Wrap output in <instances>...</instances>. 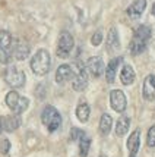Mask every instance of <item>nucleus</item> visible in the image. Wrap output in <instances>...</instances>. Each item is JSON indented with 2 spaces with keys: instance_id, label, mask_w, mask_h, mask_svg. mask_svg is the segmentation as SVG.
<instances>
[{
  "instance_id": "obj_1",
  "label": "nucleus",
  "mask_w": 155,
  "mask_h": 157,
  "mask_svg": "<svg viewBox=\"0 0 155 157\" xmlns=\"http://www.w3.org/2000/svg\"><path fill=\"white\" fill-rule=\"evenodd\" d=\"M151 35H152V29H151L149 25L143 24V25H139L136 28L135 33H133V37H132V41H130V46H129L130 55L138 56L143 53L146 50V47H148Z\"/></svg>"
},
{
  "instance_id": "obj_2",
  "label": "nucleus",
  "mask_w": 155,
  "mask_h": 157,
  "mask_svg": "<svg viewBox=\"0 0 155 157\" xmlns=\"http://www.w3.org/2000/svg\"><path fill=\"white\" fill-rule=\"evenodd\" d=\"M51 68V57L46 48H40L35 52V55L31 59V71L35 75L44 76L48 74V71Z\"/></svg>"
},
{
  "instance_id": "obj_3",
  "label": "nucleus",
  "mask_w": 155,
  "mask_h": 157,
  "mask_svg": "<svg viewBox=\"0 0 155 157\" xmlns=\"http://www.w3.org/2000/svg\"><path fill=\"white\" fill-rule=\"evenodd\" d=\"M41 122L47 128L48 132H56L60 129L61 126V115L60 112L51 104L44 106V109L41 112Z\"/></svg>"
},
{
  "instance_id": "obj_4",
  "label": "nucleus",
  "mask_w": 155,
  "mask_h": 157,
  "mask_svg": "<svg viewBox=\"0 0 155 157\" xmlns=\"http://www.w3.org/2000/svg\"><path fill=\"white\" fill-rule=\"evenodd\" d=\"M3 78H5V82L12 88H22L25 85V79H27L25 72L15 65H9L5 69Z\"/></svg>"
},
{
  "instance_id": "obj_5",
  "label": "nucleus",
  "mask_w": 155,
  "mask_h": 157,
  "mask_svg": "<svg viewBox=\"0 0 155 157\" xmlns=\"http://www.w3.org/2000/svg\"><path fill=\"white\" fill-rule=\"evenodd\" d=\"M12 46H13V37L9 31L0 29V63L9 65L12 62Z\"/></svg>"
},
{
  "instance_id": "obj_6",
  "label": "nucleus",
  "mask_w": 155,
  "mask_h": 157,
  "mask_svg": "<svg viewBox=\"0 0 155 157\" xmlns=\"http://www.w3.org/2000/svg\"><path fill=\"white\" fill-rule=\"evenodd\" d=\"M73 66V78H72V87L75 91H83L88 87V69L81 60H76Z\"/></svg>"
},
{
  "instance_id": "obj_7",
  "label": "nucleus",
  "mask_w": 155,
  "mask_h": 157,
  "mask_svg": "<svg viewBox=\"0 0 155 157\" xmlns=\"http://www.w3.org/2000/svg\"><path fill=\"white\" fill-rule=\"evenodd\" d=\"M75 47V38L73 35L70 34L69 31H61L59 35V41H57V48L56 53L60 59H68L72 50Z\"/></svg>"
},
{
  "instance_id": "obj_8",
  "label": "nucleus",
  "mask_w": 155,
  "mask_h": 157,
  "mask_svg": "<svg viewBox=\"0 0 155 157\" xmlns=\"http://www.w3.org/2000/svg\"><path fill=\"white\" fill-rule=\"evenodd\" d=\"M6 106L16 115H22L29 106V100L27 97L19 96L16 91H9L6 94Z\"/></svg>"
},
{
  "instance_id": "obj_9",
  "label": "nucleus",
  "mask_w": 155,
  "mask_h": 157,
  "mask_svg": "<svg viewBox=\"0 0 155 157\" xmlns=\"http://www.w3.org/2000/svg\"><path fill=\"white\" fill-rule=\"evenodd\" d=\"M110 106L113 107L114 112L117 113H123L126 107H127V98L126 94L121 90H113L110 93Z\"/></svg>"
},
{
  "instance_id": "obj_10",
  "label": "nucleus",
  "mask_w": 155,
  "mask_h": 157,
  "mask_svg": "<svg viewBox=\"0 0 155 157\" xmlns=\"http://www.w3.org/2000/svg\"><path fill=\"white\" fill-rule=\"evenodd\" d=\"M31 53V47L25 40L22 38H13V46H12V55L16 60H25Z\"/></svg>"
},
{
  "instance_id": "obj_11",
  "label": "nucleus",
  "mask_w": 155,
  "mask_h": 157,
  "mask_svg": "<svg viewBox=\"0 0 155 157\" xmlns=\"http://www.w3.org/2000/svg\"><path fill=\"white\" fill-rule=\"evenodd\" d=\"M87 69L94 78H100V76L105 72L104 62H102V59L100 56H92V57H89L87 62Z\"/></svg>"
},
{
  "instance_id": "obj_12",
  "label": "nucleus",
  "mask_w": 155,
  "mask_h": 157,
  "mask_svg": "<svg viewBox=\"0 0 155 157\" xmlns=\"http://www.w3.org/2000/svg\"><path fill=\"white\" fill-rule=\"evenodd\" d=\"M73 66L72 65H68V63H65V65H60L57 71H56V82L57 84H66L68 81H70L72 78H73Z\"/></svg>"
},
{
  "instance_id": "obj_13",
  "label": "nucleus",
  "mask_w": 155,
  "mask_h": 157,
  "mask_svg": "<svg viewBox=\"0 0 155 157\" xmlns=\"http://www.w3.org/2000/svg\"><path fill=\"white\" fill-rule=\"evenodd\" d=\"M142 96L146 101H155V75H148L143 79Z\"/></svg>"
},
{
  "instance_id": "obj_14",
  "label": "nucleus",
  "mask_w": 155,
  "mask_h": 157,
  "mask_svg": "<svg viewBox=\"0 0 155 157\" xmlns=\"http://www.w3.org/2000/svg\"><path fill=\"white\" fill-rule=\"evenodd\" d=\"M0 125L3 131L6 132H15L20 126V115H10V116H2L0 117Z\"/></svg>"
},
{
  "instance_id": "obj_15",
  "label": "nucleus",
  "mask_w": 155,
  "mask_h": 157,
  "mask_svg": "<svg viewBox=\"0 0 155 157\" xmlns=\"http://www.w3.org/2000/svg\"><path fill=\"white\" fill-rule=\"evenodd\" d=\"M146 0H133L132 2V5L127 7V16L130 18V19H139L142 15H143V12H145V9H146Z\"/></svg>"
},
{
  "instance_id": "obj_16",
  "label": "nucleus",
  "mask_w": 155,
  "mask_h": 157,
  "mask_svg": "<svg viewBox=\"0 0 155 157\" xmlns=\"http://www.w3.org/2000/svg\"><path fill=\"white\" fill-rule=\"evenodd\" d=\"M141 147V129H135L130 137L127 138V150H129V157H136L138 151Z\"/></svg>"
},
{
  "instance_id": "obj_17",
  "label": "nucleus",
  "mask_w": 155,
  "mask_h": 157,
  "mask_svg": "<svg viewBox=\"0 0 155 157\" xmlns=\"http://www.w3.org/2000/svg\"><path fill=\"white\" fill-rule=\"evenodd\" d=\"M123 62V57H113L110 63L107 65V68H105V79H107L108 84H113L116 79V74H117V69L120 66V63Z\"/></svg>"
},
{
  "instance_id": "obj_18",
  "label": "nucleus",
  "mask_w": 155,
  "mask_h": 157,
  "mask_svg": "<svg viewBox=\"0 0 155 157\" xmlns=\"http://www.w3.org/2000/svg\"><path fill=\"white\" fill-rule=\"evenodd\" d=\"M119 48H120V38H119L117 28L111 27L107 34V50L110 53H113V52H117Z\"/></svg>"
},
{
  "instance_id": "obj_19",
  "label": "nucleus",
  "mask_w": 155,
  "mask_h": 157,
  "mask_svg": "<svg viewBox=\"0 0 155 157\" xmlns=\"http://www.w3.org/2000/svg\"><path fill=\"white\" fill-rule=\"evenodd\" d=\"M136 79V74L130 65H123L120 71V81L123 85H132Z\"/></svg>"
},
{
  "instance_id": "obj_20",
  "label": "nucleus",
  "mask_w": 155,
  "mask_h": 157,
  "mask_svg": "<svg viewBox=\"0 0 155 157\" xmlns=\"http://www.w3.org/2000/svg\"><path fill=\"white\" fill-rule=\"evenodd\" d=\"M89 115H91V107H89V104H88L87 101H81L78 104V107H76V117H78V121L82 123L88 122Z\"/></svg>"
},
{
  "instance_id": "obj_21",
  "label": "nucleus",
  "mask_w": 155,
  "mask_h": 157,
  "mask_svg": "<svg viewBox=\"0 0 155 157\" xmlns=\"http://www.w3.org/2000/svg\"><path fill=\"white\" fill-rule=\"evenodd\" d=\"M129 126H130V117L126 116V115H121L117 121V125H116V135L117 137L126 135L129 131Z\"/></svg>"
},
{
  "instance_id": "obj_22",
  "label": "nucleus",
  "mask_w": 155,
  "mask_h": 157,
  "mask_svg": "<svg viewBox=\"0 0 155 157\" xmlns=\"http://www.w3.org/2000/svg\"><path fill=\"white\" fill-rule=\"evenodd\" d=\"M111 126H113V117L108 113H102L100 119V134L102 137H107L111 131Z\"/></svg>"
},
{
  "instance_id": "obj_23",
  "label": "nucleus",
  "mask_w": 155,
  "mask_h": 157,
  "mask_svg": "<svg viewBox=\"0 0 155 157\" xmlns=\"http://www.w3.org/2000/svg\"><path fill=\"white\" fill-rule=\"evenodd\" d=\"M78 144H79V157H88V153L91 148V138L85 134L78 140Z\"/></svg>"
},
{
  "instance_id": "obj_24",
  "label": "nucleus",
  "mask_w": 155,
  "mask_h": 157,
  "mask_svg": "<svg viewBox=\"0 0 155 157\" xmlns=\"http://www.w3.org/2000/svg\"><path fill=\"white\" fill-rule=\"evenodd\" d=\"M146 145L154 148L155 147V125H152L148 131V135H146Z\"/></svg>"
},
{
  "instance_id": "obj_25",
  "label": "nucleus",
  "mask_w": 155,
  "mask_h": 157,
  "mask_svg": "<svg viewBox=\"0 0 155 157\" xmlns=\"http://www.w3.org/2000/svg\"><path fill=\"white\" fill-rule=\"evenodd\" d=\"M102 38H104V37H102V33L98 29V31H95L94 34H92V37H91V44L97 47V46H100L102 43Z\"/></svg>"
},
{
  "instance_id": "obj_26",
  "label": "nucleus",
  "mask_w": 155,
  "mask_h": 157,
  "mask_svg": "<svg viewBox=\"0 0 155 157\" xmlns=\"http://www.w3.org/2000/svg\"><path fill=\"white\" fill-rule=\"evenodd\" d=\"M82 135H85V132L82 129H79V128H72L70 129V140L72 141H78Z\"/></svg>"
},
{
  "instance_id": "obj_27",
  "label": "nucleus",
  "mask_w": 155,
  "mask_h": 157,
  "mask_svg": "<svg viewBox=\"0 0 155 157\" xmlns=\"http://www.w3.org/2000/svg\"><path fill=\"white\" fill-rule=\"evenodd\" d=\"M9 150H10V143H9V140H6V138L0 140V151H2L3 154H7Z\"/></svg>"
},
{
  "instance_id": "obj_28",
  "label": "nucleus",
  "mask_w": 155,
  "mask_h": 157,
  "mask_svg": "<svg viewBox=\"0 0 155 157\" xmlns=\"http://www.w3.org/2000/svg\"><path fill=\"white\" fill-rule=\"evenodd\" d=\"M152 15H154V16H155V3H154V5H152Z\"/></svg>"
},
{
  "instance_id": "obj_29",
  "label": "nucleus",
  "mask_w": 155,
  "mask_h": 157,
  "mask_svg": "<svg viewBox=\"0 0 155 157\" xmlns=\"http://www.w3.org/2000/svg\"><path fill=\"white\" fill-rule=\"evenodd\" d=\"M2 132H3V128H2V125H0V134H2Z\"/></svg>"
}]
</instances>
